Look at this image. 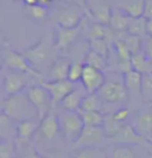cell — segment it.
Segmentation results:
<instances>
[{"instance_id": "obj_35", "label": "cell", "mask_w": 152, "mask_h": 158, "mask_svg": "<svg viewBox=\"0 0 152 158\" xmlns=\"http://www.w3.org/2000/svg\"><path fill=\"white\" fill-rule=\"evenodd\" d=\"M14 147L6 139H0V158H13Z\"/></svg>"}, {"instance_id": "obj_32", "label": "cell", "mask_w": 152, "mask_h": 158, "mask_svg": "<svg viewBox=\"0 0 152 158\" xmlns=\"http://www.w3.org/2000/svg\"><path fill=\"white\" fill-rule=\"evenodd\" d=\"M84 71V64L80 63H74L70 64L69 67V71H68V80L70 82L75 83L77 81H80L82 79Z\"/></svg>"}, {"instance_id": "obj_2", "label": "cell", "mask_w": 152, "mask_h": 158, "mask_svg": "<svg viewBox=\"0 0 152 158\" xmlns=\"http://www.w3.org/2000/svg\"><path fill=\"white\" fill-rule=\"evenodd\" d=\"M27 96L37 111L39 121H41L49 112L52 111L54 102H53L50 93L44 86L30 87L27 92Z\"/></svg>"}, {"instance_id": "obj_14", "label": "cell", "mask_w": 152, "mask_h": 158, "mask_svg": "<svg viewBox=\"0 0 152 158\" xmlns=\"http://www.w3.org/2000/svg\"><path fill=\"white\" fill-rule=\"evenodd\" d=\"M147 25L148 20L145 17H139V18H131L128 22V26L126 32L128 35L136 36H145L147 35Z\"/></svg>"}, {"instance_id": "obj_37", "label": "cell", "mask_w": 152, "mask_h": 158, "mask_svg": "<svg viewBox=\"0 0 152 158\" xmlns=\"http://www.w3.org/2000/svg\"><path fill=\"white\" fill-rule=\"evenodd\" d=\"M113 114V118L114 120H116L117 122H120V123H124L126 120L128 118L129 114H131V111H129L128 108H125V107H122V108H119L118 110H116L114 112Z\"/></svg>"}, {"instance_id": "obj_29", "label": "cell", "mask_w": 152, "mask_h": 158, "mask_svg": "<svg viewBox=\"0 0 152 158\" xmlns=\"http://www.w3.org/2000/svg\"><path fill=\"white\" fill-rule=\"evenodd\" d=\"M140 94L146 100L152 102V73L142 74V85Z\"/></svg>"}, {"instance_id": "obj_7", "label": "cell", "mask_w": 152, "mask_h": 158, "mask_svg": "<svg viewBox=\"0 0 152 158\" xmlns=\"http://www.w3.org/2000/svg\"><path fill=\"white\" fill-rule=\"evenodd\" d=\"M109 142L121 143L124 146L129 145H139V146H151L152 143L147 142L144 137H142L140 134L137 133V131L134 129L133 125L129 124H123L119 129V131L108 139Z\"/></svg>"}, {"instance_id": "obj_11", "label": "cell", "mask_w": 152, "mask_h": 158, "mask_svg": "<svg viewBox=\"0 0 152 158\" xmlns=\"http://www.w3.org/2000/svg\"><path fill=\"white\" fill-rule=\"evenodd\" d=\"M39 120H29L17 123L16 126V137L17 142L21 145H24L29 142L34 135V133L39 129Z\"/></svg>"}, {"instance_id": "obj_36", "label": "cell", "mask_w": 152, "mask_h": 158, "mask_svg": "<svg viewBox=\"0 0 152 158\" xmlns=\"http://www.w3.org/2000/svg\"><path fill=\"white\" fill-rule=\"evenodd\" d=\"M142 52L152 63V38L149 35H145L142 39Z\"/></svg>"}, {"instance_id": "obj_12", "label": "cell", "mask_w": 152, "mask_h": 158, "mask_svg": "<svg viewBox=\"0 0 152 158\" xmlns=\"http://www.w3.org/2000/svg\"><path fill=\"white\" fill-rule=\"evenodd\" d=\"M25 86H26V80L18 73H12L5 77L4 91L8 96L21 94Z\"/></svg>"}, {"instance_id": "obj_39", "label": "cell", "mask_w": 152, "mask_h": 158, "mask_svg": "<svg viewBox=\"0 0 152 158\" xmlns=\"http://www.w3.org/2000/svg\"><path fill=\"white\" fill-rule=\"evenodd\" d=\"M24 158H45L43 155H41L34 148H28L25 152Z\"/></svg>"}, {"instance_id": "obj_5", "label": "cell", "mask_w": 152, "mask_h": 158, "mask_svg": "<svg viewBox=\"0 0 152 158\" xmlns=\"http://www.w3.org/2000/svg\"><path fill=\"white\" fill-rule=\"evenodd\" d=\"M106 76L103 71L95 69L93 67L84 64V71L81 82L84 89L88 94H97L99 89L106 83Z\"/></svg>"}, {"instance_id": "obj_8", "label": "cell", "mask_w": 152, "mask_h": 158, "mask_svg": "<svg viewBox=\"0 0 152 158\" xmlns=\"http://www.w3.org/2000/svg\"><path fill=\"white\" fill-rule=\"evenodd\" d=\"M41 86H44L50 93L54 104L61 103V101L75 89L74 83L69 80H53L43 83Z\"/></svg>"}, {"instance_id": "obj_13", "label": "cell", "mask_w": 152, "mask_h": 158, "mask_svg": "<svg viewBox=\"0 0 152 158\" xmlns=\"http://www.w3.org/2000/svg\"><path fill=\"white\" fill-rule=\"evenodd\" d=\"M85 97L80 89H74L72 92H70L65 98L61 101V106L63 107L67 111H75L79 112L80 110V106L82 103L83 98Z\"/></svg>"}, {"instance_id": "obj_42", "label": "cell", "mask_w": 152, "mask_h": 158, "mask_svg": "<svg viewBox=\"0 0 152 158\" xmlns=\"http://www.w3.org/2000/svg\"><path fill=\"white\" fill-rule=\"evenodd\" d=\"M151 108H152V102H151Z\"/></svg>"}, {"instance_id": "obj_9", "label": "cell", "mask_w": 152, "mask_h": 158, "mask_svg": "<svg viewBox=\"0 0 152 158\" xmlns=\"http://www.w3.org/2000/svg\"><path fill=\"white\" fill-rule=\"evenodd\" d=\"M133 127L138 134L152 143V108L140 111L134 118Z\"/></svg>"}, {"instance_id": "obj_40", "label": "cell", "mask_w": 152, "mask_h": 158, "mask_svg": "<svg viewBox=\"0 0 152 158\" xmlns=\"http://www.w3.org/2000/svg\"><path fill=\"white\" fill-rule=\"evenodd\" d=\"M48 158H69V157L61 151H53L49 153Z\"/></svg>"}, {"instance_id": "obj_22", "label": "cell", "mask_w": 152, "mask_h": 158, "mask_svg": "<svg viewBox=\"0 0 152 158\" xmlns=\"http://www.w3.org/2000/svg\"><path fill=\"white\" fill-rule=\"evenodd\" d=\"M123 124L124 123H120V122H117L116 120H114L113 114H105L103 128V130H105L107 139H110L111 137H113L114 135L119 131V129L121 128V126H122Z\"/></svg>"}, {"instance_id": "obj_41", "label": "cell", "mask_w": 152, "mask_h": 158, "mask_svg": "<svg viewBox=\"0 0 152 158\" xmlns=\"http://www.w3.org/2000/svg\"><path fill=\"white\" fill-rule=\"evenodd\" d=\"M147 35L152 38V19L148 20V25H147Z\"/></svg>"}, {"instance_id": "obj_28", "label": "cell", "mask_w": 152, "mask_h": 158, "mask_svg": "<svg viewBox=\"0 0 152 158\" xmlns=\"http://www.w3.org/2000/svg\"><path fill=\"white\" fill-rule=\"evenodd\" d=\"M14 129V121L3 112H0V139L10 136Z\"/></svg>"}, {"instance_id": "obj_4", "label": "cell", "mask_w": 152, "mask_h": 158, "mask_svg": "<svg viewBox=\"0 0 152 158\" xmlns=\"http://www.w3.org/2000/svg\"><path fill=\"white\" fill-rule=\"evenodd\" d=\"M61 131L68 142L74 143L78 139L84 129L83 120L79 112L67 111L62 118H60Z\"/></svg>"}, {"instance_id": "obj_20", "label": "cell", "mask_w": 152, "mask_h": 158, "mask_svg": "<svg viewBox=\"0 0 152 158\" xmlns=\"http://www.w3.org/2000/svg\"><path fill=\"white\" fill-rule=\"evenodd\" d=\"M81 114V118L83 120V123L85 126L91 127H103L105 114L101 111H85L79 112Z\"/></svg>"}, {"instance_id": "obj_23", "label": "cell", "mask_w": 152, "mask_h": 158, "mask_svg": "<svg viewBox=\"0 0 152 158\" xmlns=\"http://www.w3.org/2000/svg\"><path fill=\"white\" fill-rule=\"evenodd\" d=\"M107 58H105L103 56H101L98 53L94 52L93 50H90V51L86 54L85 57V64L86 66L93 67L97 70H105V68L107 66Z\"/></svg>"}, {"instance_id": "obj_15", "label": "cell", "mask_w": 152, "mask_h": 158, "mask_svg": "<svg viewBox=\"0 0 152 158\" xmlns=\"http://www.w3.org/2000/svg\"><path fill=\"white\" fill-rule=\"evenodd\" d=\"M123 84L127 91L141 93V85H142V74L136 70H131L123 74Z\"/></svg>"}, {"instance_id": "obj_19", "label": "cell", "mask_w": 152, "mask_h": 158, "mask_svg": "<svg viewBox=\"0 0 152 158\" xmlns=\"http://www.w3.org/2000/svg\"><path fill=\"white\" fill-rule=\"evenodd\" d=\"M144 6L145 0H139V1L136 2H131V3L122 4L118 8L122 10L129 18H139V17H142L143 14H144Z\"/></svg>"}, {"instance_id": "obj_3", "label": "cell", "mask_w": 152, "mask_h": 158, "mask_svg": "<svg viewBox=\"0 0 152 158\" xmlns=\"http://www.w3.org/2000/svg\"><path fill=\"white\" fill-rule=\"evenodd\" d=\"M106 133L103 127L85 126L79 138L72 143V148L81 150L87 148H97L106 140Z\"/></svg>"}, {"instance_id": "obj_27", "label": "cell", "mask_w": 152, "mask_h": 158, "mask_svg": "<svg viewBox=\"0 0 152 158\" xmlns=\"http://www.w3.org/2000/svg\"><path fill=\"white\" fill-rule=\"evenodd\" d=\"M7 64H10V67H12L13 69L19 70V71H23V72L31 73V74H33V75H37L35 72L30 71L29 67H28L27 64L25 63L23 57L19 54H16V53H10V54L8 55Z\"/></svg>"}, {"instance_id": "obj_16", "label": "cell", "mask_w": 152, "mask_h": 158, "mask_svg": "<svg viewBox=\"0 0 152 158\" xmlns=\"http://www.w3.org/2000/svg\"><path fill=\"white\" fill-rule=\"evenodd\" d=\"M129 19L131 18L126 16L122 10H120L119 8H116L112 12L110 26H111L112 30H115V31H126Z\"/></svg>"}, {"instance_id": "obj_38", "label": "cell", "mask_w": 152, "mask_h": 158, "mask_svg": "<svg viewBox=\"0 0 152 158\" xmlns=\"http://www.w3.org/2000/svg\"><path fill=\"white\" fill-rule=\"evenodd\" d=\"M143 17H145L147 20L152 19V0H145L144 14Z\"/></svg>"}, {"instance_id": "obj_21", "label": "cell", "mask_w": 152, "mask_h": 158, "mask_svg": "<svg viewBox=\"0 0 152 158\" xmlns=\"http://www.w3.org/2000/svg\"><path fill=\"white\" fill-rule=\"evenodd\" d=\"M70 64L67 59H60L55 64L52 71V77L54 80H68V71Z\"/></svg>"}, {"instance_id": "obj_17", "label": "cell", "mask_w": 152, "mask_h": 158, "mask_svg": "<svg viewBox=\"0 0 152 158\" xmlns=\"http://www.w3.org/2000/svg\"><path fill=\"white\" fill-rule=\"evenodd\" d=\"M131 64H133V69L141 73V74L152 73L151 60L146 57L142 51L138 53V54L133 55V57H131Z\"/></svg>"}, {"instance_id": "obj_26", "label": "cell", "mask_w": 152, "mask_h": 158, "mask_svg": "<svg viewBox=\"0 0 152 158\" xmlns=\"http://www.w3.org/2000/svg\"><path fill=\"white\" fill-rule=\"evenodd\" d=\"M94 15L96 23L101 25H110V21H111L112 12L110 10V7L107 4H101L98 5L94 8Z\"/></svg>"}, {"instance_id": "obj_24", "label": "cell", "mask_w": 152, "mask_h": 158, "mask_svg": "<svg viewBox=\"0 0 152 158\" xmlns=\"http://www.w3.org/2000/svg\"><path fill=\"white\" fill-rule=\"evenodd\" d=\"M114 47L116 49V53L118 56V63H125V61H131V50L122 40H114Z\"/></svg>"}, {"instance_id": "obj_6", "label": "cell", "mask_w": 152, "mask_h": 158, "mask_svg": "<svg viewBox=\"0 0 152 158\" xmlns=\"http://www.w3.org/2000/svg\"><path fill=\"white\" fill-rule=\"evenodd\" d=\"M100 99L107 103H119L126 99L127 89L123 84V81H106L103 86L98 92Z\"/></svg>"}, {"instance_id": "obj_10", "label": "cell", "mask_w": 152, "mask_h": 158, "mask_svg": "<svg viewBox=\"0 0 152 158\" xmlns=\"http://www.w3.org/2000/svg\"><path fill=\"white\" fill-rule=\"evenodd\" d=\"M39 130L41 134L48 140H51L57 136L59 131L61 130L60 120L54 112H49L39 124Z\"/></svg>"}, {"instance_id": "obj_18", "label": "cell", "mask_w": 152, "mask_h": 158, "mask_svg": "<svg viewBox=\"0 0 152 158\" xmlns=\"http://www.w3.org/2000/svg\"><path fill=\"white\" fill-rule=\"evenodd\" d=\"M101 99L97 94H88L83 98L79 112L85 111H100Z\"/></svg>"}, {"instance_id": "obj_33", "label": "cell", "mask_w": 152, "mask_h": 158, "mask_svg": "<svg viewBox=\"0 0 152 158\" xmlns=\"http://www.w3.org/2000/svg\"><path fill=\"white\" fill-rule=\"evenodd\" d=\"M113 158H134V153L129 147L120 146L114 149Z\"/></svg>"}, {"instance_id": "obj_30", "label": "cell", "mask_w": 152, "mask_h": 158, "mask_svg": "<svg viewBox=\"0 0 152 158\" xmlns=\"http://www.w3.org/2000/svg\"><path fill=\"white\" fill-rule=\"evenodd\" d=\"M76 35H77V31L75 29L65 28L64 30H61L60 33H59V39H58L59 47L61 48L67 47L75 40Z\"/></svg>"}, {"instance_id": "obj_25", "label": "cell", "mask_w": 152, "mask_h": 158, "mask_svg": "<svg viewBox=\"0 0 152 158\" xmlns=\"http://www.w3.org/2000/svg\"><path fill=\"white\" fill-rule=\"evenodd\" d=\"M109 36H111L112 40H113V31L110 30L105 25L95 23L91 27V29H90L89 38L91 41H93V40H99V39H106L108 41Z\"/></svg>"}, {"instance_id": "obj_34", "label": "cell", "mask_w": 152, "mask_h": 158, "mask_svg": "<svg viewBox=\"0 0 152 158\" xmlns=\"http://www.w3.org/2000/svg\"><path fill=\"white\" fill-rule=\"evenodd\" d=\"M101 154L96 148H87L79 150L74 158H101Z\"/></svg>"}, {"instance_id": "obj_31", "label": "cell", "mask_w": 152, "mask_h": 158, "mask_svg": "<svg viewBox=\"0 0 152 158\" xmlns=\"http://www.w3.org/2000/svg\"><path fill=\"white\" fill-rule=\"evenodd\" d=\"M91 50L98 53L105 58H108L109 56V43L106 39L93 40L91 41Z\"/></svg>"}, {"instance_id": "obj_1", "label": "cell", "mask_w": 152, "mask_h": 158, "mask_svg": "<svg viewBox=\"0 0 152 158\" xmlns=\"http://www.w3.org/2000/svg\"><path fill=\"white\" fill-rule=\"evenodd\" d=\"M3 114L14 122H23L29 120H39L38 114L30 102L27 95L18 94L7 96L3 103Z\"/></svg>"}]
</instances>
